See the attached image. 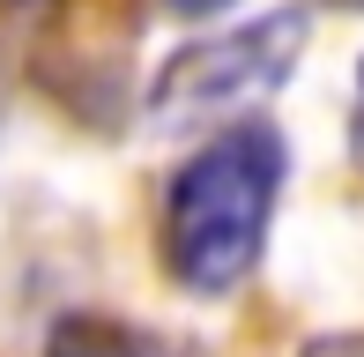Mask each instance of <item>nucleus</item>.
<instances>
[{
	"mask_svg": "<svg viewBox=\"0 0 364 357\" xmlns=\"http://www.w3.org/2000/svg\"><path fill=\"white\" fill-rule=\"evenodd\" d=\"M297 53H305V15L297 8H275L260 23H238V30L201 38V45H178L156 68V82H149V119L164 134L230 119V112H245V105L283 90Z\"/></svg>",
	"mask_w": 364,
	"mask_h": 357,
	"instance_id": "2",
	"label": "nucleus"
},
{
	"mask_svg": "<svg viewBox=\"0 0 364 357\" xmlns=\"http://www.w3.org/2000/svg\"><path fill=\"white\" fill-rule=\"evenodd\" d=\"M15 8H45V0H15Z\"/></svg>",
	"mask_w": 364,
	"mask_h": 357,
	"instance_id": "7",
	"label": "nucleus"
},
{
	"mask_svg": "<svg viewBox=\"0 0 364 357\" xmlns=\"http://www.w3.org/2000/svg\"><path fill=\"white\" fill-rule=\"evenodd\" d=\"M45 357H149L134 335L119 328V320H97V313H75L53 328V343H45Z\"/></svg>",
	"mask_w": 364,
	"mask_h": 357,
	"instance_id": "3",
	"label": "nucleus"
},
{
	"mask_svg": "<svg viewBox=\"0 0 364 357\" xmlns=\"http://www.w3.org/2000/svg\"><path fill=\"white\" fill-rule=\"evenodd\" d=\"M275 193H283V134L260 119L216 134L201 156H186L164 193V261L186 290L223 298L260 261Z\"/></svg>",
	"mask_w": 364,
	"mask_h": 357,
	"instance_id": "1",
	"label": "nucleus"
},
{
	"mask_svg": "<svg viewBox=\"0 0 364 357\" xmlns=\"http://www.w3.org/2000/svg\"><path fill=\"white\" fill-rule=\"evenodd\" d=\"M350 149H357V164H364V60H357V119H350Z\"/></svg>",
	"mask_w": 364,
	"mask_h": 357,
	"instance_id": "5",
	"label": "nucleus"
},
{
	"mask_svg": "<svg viewBox=\"0 0 364 357\" xmlns=\"http://www.w3.org/2000/svg\"><path fill=\"white\" fill-rule=\"evenodd\" d=\"M164 8H178V15H216V8H230V0H164Z\"/></svg>",
	"mask_w": 364,
	"mask_h": 357,
	"instance_id": "6",
	"label": "nucleus"
},
{
	"mask_svg": "<svg viewBox=\"0 0 364 357\" xmlns=\"http://www.w3.org/2000/svg\"><path fill=\"white\" fill-rule=\"evenodd\" d=\"M305 357H364V335H320L305 343Z\"/></svg>",
	"mask_w": 364,
	"mask_h": 357,
	"instance_id": "4",
	"label": "nucleus"
}]
</instances>
